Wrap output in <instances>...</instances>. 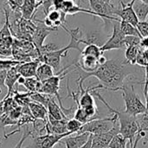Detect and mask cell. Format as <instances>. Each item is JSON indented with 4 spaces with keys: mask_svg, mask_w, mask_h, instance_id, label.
Returning a JSON list of instances; mask_svg holds the SVG:
<instances>
[{
    "mask_svg": "<svg viewBox=\"0 0 148 148\" xmlns=\"http://www.w3.org/2000/svg\"><path fill=\"white\" fill-rule=\"evenodd\" d=\"M134 65L129 64L126 60L121 59H109L94 72L80 74L78 80L84 82L85 80L91 76L96 77L100 81L104 89L111 90L114 92L120 91V88L131 76H136V69H134Z\"/></svg>",
    "mask_w": 148,
    "mask_h": 148,
    "instance_id": "obj_1",
    "label": "cell"
},
{
    "mask_svg": "<svg viewBox=\"0 0 148 148\" xmlns=\"http://www.w3.org/2000/svg\"><path fill=\"white\" fill-rule=\"evenodd\" d=\"M92 95L95 97L98 98L108 108V110L110 111V113L112 114L117 115V121L119 124L120 134L128 140L130 148L133 147L134 140L135 139V137L139 132V129H140V125H139L137 117L127 114L125 110H118L116 108H114L101 96V95L98 92V89L94 90L92 92Z\"/></svg>",
    "mask_w": 148,
    "mask_h": 148,
    "instance_id": "obj_2",
    "label": "cell"
},
{
    "mask_svg": "<svg viewBox=\"0 0 148 148\" xmlns=\"http://www.w3.org/2000/svg\"><path fill=\"white\" fill-rule=\"evenodd\" d=\"M138 80L137 76H131L120 88L125 101V111L135 117L144 114L147 110L146 105L141 101L134 89L135 84L141 83V81Z\"/></svg>",
    "mask_w": 148,
    "mask_h": 148,
    "instance_id": "obj_3",
    "label": "cell"
},
{
    "mask_svg": "<svg viewBox=\"0 0 148 148\" xmlns=\"http://www.w3.org/2000/svg\"><path fill=\"white\" fill-rule=\"evenodd\" d=\"M117 122V115L112 114V116L106 118H99L89 121L86 124H83L80 131L77 134L88 133L90 134H99L106 133L111 130L114 125Z\"/></svg>",
    "mask_w": 148,
    "mask_h": 148,
    "instance_id": "obj_4",
    "label": "cell"
},
{
    "mask_svg": "<svg viewBox=\"0 0 148 148\" xmlns=\"http://www.w3.org/2000/svg\"><path fill=\"white\" fill-rule=\"evenodd\" d=\"M91 7V10L94 11L98 17H100L104 23L105 28H108L109 24L114 21L121 20L114 17V12L116 7L114 4L108 3L101 0H88Z\"/></svg>",
    "mask_w": 148,
    "mask_h": 148,
    "instance_id": "obj_5",
    "label": "cell"
},
{
    "mask_svg": "<svg viewBox=\"0 0 148 148\" xmlns=\"http://www.w3.org/2000/svg\"><path fill=\"white\" fill-rule=\"evenodd\" d=\"M120 21L121 20L113 22V34L111 37L101 47L103 52L112 49H122L127 48L125 43L126 36L122 33L121 29Z\"/></svg>",
    "mask_w": 148,
    "mask_h": 148,
    "instance_id": "obj_6",
    "label": "cell"
},
{
    "mask_svg": "<svg viewBox=\"0 0 148 148\" xmlns=\"http://www.w3.org/2000/svg\"><path fill=\"white\" fill-rule=\"evenodd\" d=\"M70 49L69 46L67 45L66 47L62 48V49H59L57 50L44 54L41 56H39L37 59L40 61V62L42 63H46L49 64V66H51L54 69L55 72H59L61 69V61L62 57H66L68 51Z\"/></svg>",
    "mask_w": 148,
    "mask_h": 148,
    "instance_id": "obj_7",
    "label": "cell"
},
{
    "mask_svg": "<svg viewBox=\"0 0 148 148\" xmlns=\"http://www.w3.org/2000/svg\"><path fill=\"white\" fill-rule=\"evenodd\" d=\"M73 134L68 132L63 134H45L42 135L36 136L33 138L35 148H53L60 141Z\"/></svg>",
    "mask_w": 148,
    "mask_h": 148,
    "instance_id": "obj_8",
    "label": "cell"
},
{
    "mask_svg": "<svg viewBox=\"0 0 148 148\" xmlns=\"http://www.w3.org/2000/svg\"><path fill=\"white\" fill-rule=\"evenodd\" d=\"M118 134H120V128L117 121L111 130L99 134H92V148H108L113 138Z\"/></svg>",
    "mask_w": 148,
    "mask_h": 148,
    "instance_id": "obj_9",
    "label": "cell"
},
{
    "mask_svg": "<svg viewBox=\"0 0 148 148\" xmlns=\"http://www.w3.org/2000/svg\"><path fill=\"white\" fill-rule=\"evenodd\" d=\"M120 3H121V8L120 9L116 8L114 15L118 16L121 19V21H125L134 26H137L140 21L133 7L134 1H130L129 3H126L123 0H120Z\"/></svg>",
    "mask_w": 148,
    "mask_h": 148,
    "instance_id": "obj_10",
    "label": "cell"
},
{
    "mask_svg": "<svg viewBox=\"0 0 148 148\" xmlns=\"http://www.w3.org/2000/svg\"><path fill=\"white\" fill-rule=\"evenodd\" d=\"M58 29H54V28H49V27H47L43 24V26H38L36 27L34 34H33V36H32V39H31V42L34 43L35 47L36 48V49H40L44 44V41L46 39V37L50 35L52 32H55V31H57Z\"/></svg>",
    "mask_w": 148,
    "mask_h": 148,
    "instance_id": "obj_11",
    "label": "cell"
},
{
    "mask_svg": "<svg viewBox=\"0 0 148 148\" xmlns=\"http://www.w3.org/2000/svg\"><path fill=\"white\" fill-rule=\"evenodd\" d=\"M101 63L99 59L90 56H82L80 58L78 62H75V66L78 69H82L86 73H91L95 71L99 67Z\"/></svg>",
    "mask_w": 148,
    "mask_h": 148,
    "instance_id": "obj_12",
    "label": "cell"
},
{
    "mask_svg": "<svg viewBox=\"0 0 148 148\" xmlns=\"http://www.w3.org/2000/svg\"><path fill=\"white\" fill-rule=\"evenodd\" d=\"M90 137V134H76L75 136H67L63 138L60 143L63 144L66 148H81L84 146Z\"/></svg>",
    "mask_w": 148,
    "mask_h": 148,
    "instance_id": "obj_13",
    "label": "cell"
},
{
    "mask_svg": "<svg viewBox=\"0 0 148 148\" xmlns=\"http://www.w3.org/2000/svg\"><path fill=\"white\" fill-rule=\"evenodd\" d=\"M42 63L38 59L32 60L30 62H23L16 66L17 71L20 74V75L29 78V77H36V70L39 66V64Z\"/></svg>",
    "mask_w": 148,
    "mask_h": 148,
    "instance_id": "obj_14",
    "label": "cell"
},
{
    "mask_svg": "<svg viewBox=\"0 0 148 148\" xmlns=\"http://www.w3.org/2000/svg\"><path fill=\"white\" fill-rule=\"evenodd\" d=\"M19 77H20V74L17 71L16 66L7 70V75L5 78V87L7 88V95H5L4 98H9L10 96H12L15 84L17 82Z\"/></svg>",
    "mask_w": 148,
    "mask_h": 148,
    "instance_id": "obj_15",
    "label": "cell"
},
{
    "mask_svg": "<svg viewBox=\"0 0 148 148\" xmlns=\"http://www.w3.org/2000/svg\"><path fill=\"white\" fill-rule=\"evenodd\" d=\"M32 116L36 120L46 121L48 119V109L42 104L31 101L28 105Z\"/></svg>",
    "mask_w": 148,
    "mask_h": 148,
    "instance_id": "obj_16",
    "label": "cell"
},
{
    "mask_svg": "<svg viewBox=\"0 0 148 148\" xmlns=\"http://www.w3.org/2000/svg\"><path fill=\"white\" fill-rule=\"evenodd\" d=\"M48 109V115L52 117L55 120H69L66 117V115L64 114V113L62 112V108H60L59 104H57L54 99V96H52V98L50 99L49 105L47 107Z\"/></svg>",
    "mask_w": 148,
    "mask_h": 148,
    "instance_id": "obj_17",
    "label": "cell"
},
{
    "mask_svg": "<svg viewBox=\"0 0 148 148\" xmlns=\"http://www.w3.org/2000/svg\"><path fill=\"white\" fill-rule=\"evenodd\" d=\"M37 10L36 5V0H23V3L20 8L21 16L28 20H32L33 16Z\"/></svg>",
    "mask_w": 148,
    "mask_h": 148,
    "instance_id": "obj_18",
    "label": "cell"
},
{
    "mask_svg": "<svg viewBox=\"0 0 148 148\" xmlns=\"http://www.w3.org/2000/svg\"><path fill=\"white\" fill-rule=\"evenodd\" d=\"M134 1V10L140 22L147 21L148 17V4L140 0H131Z\"/></svg>",
    "mask_w": 148,
    "mask_h": 148,
    "instance_id": "obj_19",
    "label": "cell"
},
{
    "mask_svg": "<svg viewBox=\"0 0 148 148\" xmlns=\"http://www.w3.org/2000/svg\"><path fill=\"white\" fill-rule=\"evenodd\" d=\"M55 75V71L51 66L46 63H40L36 70V78L40 82H44Z\"/></svg>",
    "mask_w": 148,
    "mask_h": 148,
    "instance_id": "obj_20",
    "label": "cell"
},
{
    "mask_svg": "<svg viewBox=\"0 0 148 148\" xmlns=\"http://www.w3.org/2000/svg\"><path fill=\"white\" fill-rule=\"evenodd\" d=\"M141 48L140 45L137 46H128L126 48V52H125V60L131 65H135L136 64V60L137 56L140 51Z\"/></svg>",
    "mask_w": 148,
    "mask_h": 148,
    "instance_id": "obj_21",
    "label": "cell"
},
{
    "mask_svg": "<svg viewBox=\"0 0 148 148\" xmlns=\"http://www.w3.org/2000/svg\"><path fill=\"white\" fill-rule=\"evenodd\" d=\"M23 86L28 89L29 92H41L42 82H40L36 77H29L25 79Z\"/></svg>",
    "mask_w": 148,
    "mask_h": 148,
    "instance_id": "obj_22",
    "label": "cell"
},
{
    "mask_svg": "<svg viewBox=\"0 0 148 148\" xmlns=\"http://www.w3.org/2000/svg\"><path fill=\"white\" fill-rule=\"evenodd\" d=\"M103 54H104V52L101 50V47L96 44L87 45L86 48L82 52V56H94L97 59H100L103 56Z\"/></svg>",
    "mask_w": 148,
    "mask_h": 148,
    "instance_id": "obj_23",
    "label": "cell"
},
{
    "mask_svg": "<svg viewBox=\"0 0 148 148\" xmlns=\"http://www.w3.org/2000/svg\"><path fill=\"white\" fill-rule=\"evenodd\" d=\"M120 26H121V29L122 33L126 36H136L141 37L136 26H134L129 23H127L125 21H121V20L120 21Z\"/></svg>",
    "mask_w": 148,
    "mask_h": 148,
    "instance_id": "obj_24",
    "label": "cell"
},
{
    "mask_svg": "<svg viewBox=\"0 0 148 148\" xmlns=\"http://www.w3.org/2000/svg\"><path fill=\"white\" fill-rule=\"evenodd\" d=\"M12 96H13L14 100L16 101V103L18 104V106H20V107H26L31 101L29 92L28 93H24V92L19 93L17 90H14Z\"/></svg>",
    "mask_w": 148,
    "mask_h": 148,
    "instance_id": "obj_25",
    "label": "cell"
},
{
    "mask_svg": "<svg viewBox=\"0 0 148 148\" xmlns=\"http://www.w3.org/2000/svg\"><path fill=\"white\" fill-rule=\"evenodd\" d=\"M108 148H128L127 140L121 134H118L113 138Z\"/></svg>",
    "mask_w": 148,
    "mask_h": 148,
    "instance_id": "obj_26",
    "label": "cell"
},
{
    "mask_svg": "<svg viewBox=\"0 0 148 148\" xmlns=\"http://www.w3.org/2000/svg\"><path fill=\"white\" fill-rule=\"evenodd\" d=\"M74 119L77 120L82 124H86L89 121H92V120L88 118V116L87 115L84 108L81 107L76 108V110L75 111V114H74Z\"/></svg>",
    "mask_w": 148,
    "mask_h": 148,
    "instance_id": "obj_27",
    "label": "cell"
},
{
    "mask_svg": "<svg viewBox=\"0 0 148 148\" xmlns=\"http://www.w3.org/2000/svg\"><path fill=\"white\" fill-rule=\"evenodd\" d=\"M82 125H83L82 123H81L80 121H78L74 118L69 119L67 122V130L71 134H77L80 131Z\"/></svg>",
    "mask_w": 148,
    "mask_h": 148,
    "instance_id": "obj_28",
    "label": "cell"
},
{
    "mask_svg": "<svg viewBox=\"0 0 148 148\" xmlns=\"http://www.w3.org/2000/svg\"><path fill=\"white\" fill-rule=\"evenodd\" d=\"M3 110L4 114H8L10 111H12L14 108L18 107V104L14 100L13 96H10L9 98H3Z\"/></svg>",
    "mask_w": 148,
    "mask_h": 148,
    "instance_id": "obj_29",
    "label": "cell"
},
{
    "mask_svg": "<svg viewBox=\"0 0 148 148\" xmlns=\"http://www.w3.org/2000/svg\"><path fill=\"white\" fill-rule=\"evenodd\" d=\"M22 62L16 61L14 59H0V69L1 70H9L13 67H16L19 64H21Z\"/></svg>",
    "mask_w": 148,
    "mask_h": 148,
    "instance_id": "obj_30",
    "label": "cell"
},
{
    "mask_svg": "<svg viewBox=\"0 0 148 148\" xmlns=\"http://www.w3.org/2000/svg\"><path fill=\"white\" fill-rule=\"evenodd\" d=\"M17 125V121H13L8 114H3L1 117H0V126L2 127L3 130V134H4V127H8V126H16Z\"/></svg>",
    "mask_w": 148,
    "mask_h": 148,
    "instance_id": "obj_31",
    "label": "cell"
},
{
    "mask_svg": "<svg viewBox=\"0 0 148 148\" xmlns=\"http://www.w3.org/2000/svg\"><path fill=\"white\" fill-rule=\"evenodd\" d=\"M23 3V0H7L6 3L13 13L20 12V8Z\"/></svg>",
    "mask_w": 148,
    "mask_h": 148,
    "instance_id": "obj_32",
    "label": "cell"
},
{
    "mask_svg": "<svg viewBox=\"0 0 148 148\" xmlns=\"http://www.w3.org/2000/svg\"><path fill=\"white\" fill-rule=\"evenodd\" d=\"M140 40H141V37H140V36H127L125 37V43H126L127 47H128V46H137V45H140Z\"/></svg>",
    "mask_w": 148,
    "mask_h": 148,
    "instance_id": "obj_33",
    "label": "cell"
},
{
    "mask_svg": "<svg viewBox=\"0 0 148 148\" xmlns=\"http://www.w3.org/2000/svg\"><path fill=\"white\" fill-rule=\"evenodd\" d=\"M137 29L141 36V37H148V21L139 22L137 24Z\"/></svg>",
    "mask_w": 148,
    "mask_h": 148,
    "instance_id": "obj_34",
    "label": "cell"
},
{
    "mask_svg": "<svg viewBox=\"0 0 148 148\" xmlns=\"http://www.w3.org/2000/svg\"><path fill=\"white\" fill-rule=\"evenodd\" d=\"M10 56H12V47L0 43V56L8 57Z\"/></svg>",
    "mask_w": 148,
    "mask_h": 148,
    "instance_id": "obj_35",
    "label": "cell"
},
{
    "mask_svg": "<svg viewBox=\"0 0 148 148\" xmlns=\"http://www.w3.org/2000/svg\"><path fill=\"white\" fill-rule=\"evenodd\" d=\"M22 108H23L22 107L18 106V107H16V108H14L12 111H10V112L8 114V115H9L13 121H17L19 120V118H20L21 114H22Z\"/></svg>",
    "mask_w": 148,
    "mask_h": 148,
    "instance_id": "obj_36",
    "label": "cell"
},
{
    "mask_svg": "<svg viewBox=\"0 0 148 148\" xmlns=\"http://www.w3.org/2000/svg\"><path fill=\"white\" fill-rule=\"evenodd\" d=\"M29 136H32V131H30L29 129H25L24 130V133L21 138V140L18 141V143L15 146L14 148H23V144L24 142V140L29 137Z\"/></svg>",
    "mask_w": 148,
    "mask_h": 148,
    "instance_id": "obj_37",
    "label": "cell"
},
{
    "mask_svg": "<svg viewBox=\"0 0 148 148\" xmlns=\"http://www.w3.org/2000/svg\"><path fill=\"white\" fill-rule=\"evenodd\" d=\"M53 1H54V0H43L42 6V10H43V12H44L45 16H46L48 15V13L50 11V9L52 8Z\"/></svg>",
    "mask_w": 148,
    "mask_h": 148,
    "instance_id": "obj_38",
    "label": "cell"
},
{
    "mask_svg": "<svg viewBox=\"0 0 148 148\" xmlns=\"http://www.w3.org/2000/svg\"><path fill=\"white\" fill-rule=\"evenodd\" d=\"M63 3H64V0H54L53 1V4H52V7L55 10H62V6H63Z\"/></svg>",
    "mask_w": 148,
    "mask_h": 148,
    "instance_id": "obj_39",
    "label": "cell"
},
{
    "mask_svg": "<svg viewBox=\"0 0 148 148\" xmlns=\"http://www.w3.org/2000/svg\"><path fill=\"white\" fill-rule=\"evenodd\" d=\"M7 75V70H1L0 69V88L5 87V78Z\"/></svg>",
    "mask_w": 148,
    "mask_h": 148,
    "instance_id": "obj_40",
    "label": "cell"
},
{
    "mask_svg": "<svg viewBox=\"0 0 148 148\" xmlns=\"http://www.w3.org/2000/svg\"><path fill=\"white\" fill-rule=\"evenodd\" d=\"M148 90V66L145 68V87H144V95Z\"/></svg>",
    "mask_w": 148,
    "mask_h": 148,
    "instance_id": "obj_41",
    "label": "cell"
},
{
    "mask_svg": "<svg viewBox=\"0 0 148 148\" xmlns=\"http://www.w3.org/2000/svg\"><path fill=\"white\" fill-rule=\"evenodd\" d=\"M140 46L142 49H148V37H142L140 40Z\"/></svg>",
    "mask_w": 148,
    "mask_h": 148,
    "instance_id": "obj_42",
    "label": "cell"
},
{
    "mask_svg": "<svg viewBox=\"0 0 148 148\" xmlns=\"http://www.w3.org/2000/svg\"><path fill=\"white\" fill-rule=\"evenodd\" d=\"M81 148H92V134H90V137H89L88 140L87 141V143Z\"/></svg>",
    "mask_w": 148,
    "mask_h": 148,
    "instance_id": "obj_43",
    "label": "cell"
},
{
    "mask_svg": "<svg viewBox=\"0 0 148 148\" xmlns=\"http://www.w3.org/2000/svg\"><path fill=\"white\" fill-rule=\"evenodd\" d=\"M25 77H23V76H22V75H20V77L18 78V80H17V83L19 84V85H22V86H23V84H24V82H25Z\"/></svg>",
    "mask_w": 148,
    "mask_h": 148,
    "instance_id": "obj_44",
    "label": "cell"
},
{
    "mask_svg": "<svg viewBox=\"0 0 148 148\" xmlns=\"http://www.w3.org/2000/svg\"><path fill=\"white\" fill-rule=\"evenodd\" d=\"M4 114V110H3V100H2L0 101V117Z\"/></svg>",
    "mask_w": 148,
    "mask_h": 148,
    "instance_id": "obj_45",
    "label": "cell"
},
{
    "mask_svg": "<svg viewBox=\"0 0 148 148\" xmlns=\"http://www.w3.org/2000/svg\"><path fill=\"white\" fill-rule=\"evenodd\" d=\"M101 1H103V2H106V3H110V4H113V3H112L113 0H101Z\"/></svg>",
    "mask_w": 148,
    "mask_h": 148,
    "instance_id": "obj_46",
    "label": "cell"
},
{
    "mask_svg": "<svg viewBox=\"0 0 148 148\" xmlns=\"http://www.w3.org/2000/svg\"><path fill=\"white\" fill-rule=\"evenodd\" d=\"M140 1H142V2H144V3H146L147 4H148V0H140Z\"/></svg>",
    "mask_w": 148,
    "mask_h": 148,
    "instance_id": "obj_47",
    "label": "cell"
},
{
    "mask_svg": "<svg viewBox=\"0 0 148 148\" xmlns=\"http://www.w3.org/2000/svg\"><path fill=\"white\" fill-rule=\"evenodd\" d=\"M0 23H1V11H0Z\"/></svg>",
    "mask_w": 148,
    "mask_h": 148,
    "instance_id": "obj_48",
    "label": "cell"
},
{
    "mask_svg": "<svg viewBox=\"0 0 148 148\" xmlns=\"http://www.w3.org/2000/svg\"><path fill=\"white\" fill-rule=\"evenodd\" d=\"M0 144H1V143H0Z\"/></svg>",
    "mask_w": 148,
    "mask_h": 148,
    "instance_id": "obj_49",
    "label": "cell"
},
{
    "mask_svg": "<svg viewBox=\"0 0 148 148\" xmlns=\"http://www.w3.org/2000/svg\"><path fill=\"white\" fill-rule=\"evenodd\" d=\"M147 141H148V140H147Z\"/></svg>",
    "mask_w": 148,
    "mask_h": 148,
    "instance_id": "obj_50",
    "label": "cell"
}]
</instances>
